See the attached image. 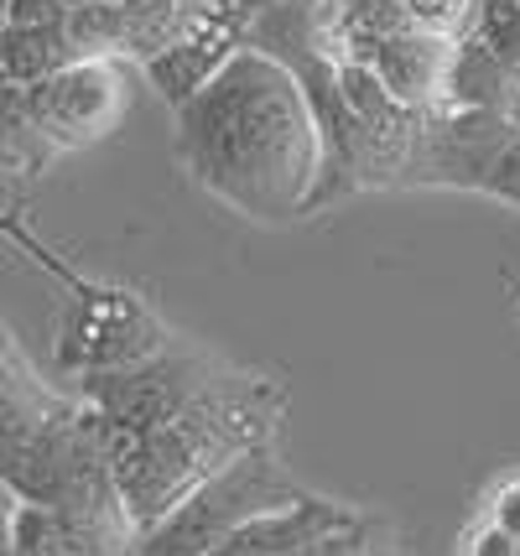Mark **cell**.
I'll return each instance as SVG.
<instances>
[{"mask_svg": "<svg viewBox=\"0 0 520 556\" xmlns=\"http://www.w3.org/2000/svg\"><path fill=\"white\" fill-rule=\"evenodd\" d=\"M396 31H411L406 0H318L307 42L322 63H370V52Z\"/></svg>", "mask_w": 520, "mask_h": 556, "instance_id": "ba28073f", "label": "cell"}, {"mask_svg": "<svg viewBox=\"0 0 520 556\" xmlns=\"http://www.w3.org/2000/svg\"><path fill=\"white\" fill-rule=\"evenodd\" d=\"M22 110L52 156L78 151V146L100 141L104 130H115V121L125 115V73L121 63H104V58L58 68L42 84H26Z\"/></svg>", "mask_w": 520, "mask_h": 556, "instance_id": "8992f818", "label": "cell"}, {"mask_svg": "<svg viewBox=\"0 0 520 556\" xmlns=\"http://www.w3.org/2000/svg\"><path fill=\"white\" fill-rule=\"evenodd\" d=\"M0 556H16L11 552V520H5V509H0Z\"/></svg>", "mask_w": 520, "mask_h": 556, "instance_id": "7c38bea8", "label": "cell"}, {"mask_svg": "<svg viewBox=\"0 0 520 556\" xmlns=\"http://www.w3.org/2000/svg\"><path fill=\"white\" fill-rule=\"evenodd\" d=\"M177 156L224 208L261 224L313 214L318 125L297 73L240 48L188 104H177Z\"/></svg>", "mask_w": 520, "mask_h": 556, "instance_id": "7a4b0ae2", "label": "cell"}, {"mask_svg": "<svg viewBox=\"0 0 520 556\" xmlns=\"http://www.w3.org/2000/svg\"><path fill=\"white\" fill-rule=\"evenodd\" d=\"M473 0H406V16L417 31H437V37H458L469 26Z\"/></svg>", "mask_w": 520, "mask_h": 556, "instance_id": "9c48e42d", "label": "cell"}, {"mask_svg": "<svg viewBox=\"0 0 520 556\" xmlns=\"http://www.w3.org/2000/svg\"><path fill=\"white\" fill-rule=\"evenodd\" d=\"M479 520H490V526H499L505 535H516L520 541V473H510V479H499V484L490 489V500H484V509H479Z\"/></svg>", "mask_w": 520, "mask_h": 556, "instance_id": "30bf717a", "label": "cell"}, {"mask_svg": "<svg viewBox=\"0 0 520 556\" xmlns=\"http://www.w3.org/2000/svg\"><path fill=\"white\" fill-rule=\"evenodd\" d=\"M162 349H167V328L151 317L141 296H130L121 287H78L74 313L58 339V364L94 380V375L147 364Z\"/></svg>", "mask_w": 520, "mask_h": 556, "instance_id": "5b68a950", "label": "cell"}, {"mask_svg": "<svg viewBox=\"0 0 520 556\" xmlns=\"http://www.w3.org/2000/svg\"><path fill=\"white\" fill-rule=\"evenodd\" d=\"M453 52L458 37H437V31H396L370 52V73L380 78V89L417 110V115H437L447 104V78H453Z\"/></svg>", "mask_w": 520, "mask_h": 556, "instance_id": "52a82bcc", "label": "cell"}, {"mask_svg": "<svg viewBox=\"0 0 520 556\" xmlns=\"http://www.w3.org/2000/svg\"><path fill=\"white\" fill-rule=\"evenodd\" d=\"M104 432V468L125 526L141 535L229 468L266 458L281 390L199 349H162L147 364L84 380Z\"/></svg>", "mask_w": 520, "mask_h": 556, "instance_id": "6da1fadb", "label": "cell"}, {"mask_svg": "<svg viewBox=\"0 0 520 556\" xmlns=\"http://www.w3.org/2000/svg\"><path fill=\"white\" fill-rule=\"evenodd\" d=\"M464 556H520V541L490 526V520H473L469 535H464Z\"/></svg>", "mask_w": 520, "mask_h": 556, "instance_id": "8fae6325", "label": "cell"}, {"mask_svg": "<svg viewBox=\"0 0 520 556\" xmlns=\"http://www.w3.org/2000/svg\"><path fill=\"white\" fill-rule=\"evenodd\" d=\"M0 484L16 505L121 515L104 468L100 416L84 395L42 386L0 323Z\"/></svg>", "mask_w": 520, "mask_h": 556, "instance_id": "3957f363", "label": "cell"}, {"mask_svg": "<svg viewBox=\"0 0 520 556\" xmlns=\"http://www.w3.org/2000/svg\"><path fill=\"white\" fill-rule=\"evenodd\" d=\"M203 556H396V552L365 515L328 505V500L281 494L271 505H261L255 515H245Z\"/></svg>", "mask_w": 520, "mask_h": 556, "instance_id": "277c9868", "label": "cell"}]
</instances>
